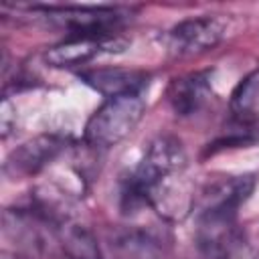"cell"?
I'll list each match as a JSON object with an SVG mask.
<instances>
[{
  "mask_svg": "<svg viewBox=\"0 0 259 259\" xmlns=\"http://www.w3.org/2000/svg\"><path fill=\"white\" fill-rule=\"evenodd\" d=\"M142 93H121L105 97L85 125V142L93 148H111L125 140L144 115Z\"/></svg>",
  "mask_w": 259,
  "mask_h": 259,
  "instance_id": "1",
  "label": "cell"
},
{
  "mask_svg": "<svg viewBox=\"0 0 259 259\" xmlns=\"http://www.w3.org/2000/svg\"><path fill=\"white\" fill-rule=\"evenodd\" d=\"M227 32L223 18L212 14L180 20L168 30V49L178 57H192L212 51Z\"/></svg>",
  "mask_w": 259,
  "mask_h": 259,
  "instance_id": "2",
  "label": "cell"
},
{
  "mask_svg": "<svg viewBox=\"0 0 259 259\" xmlns=\"http://www.w3.org/2000/svg\"><path fill=\"white\" fill-rule=\"evenodd\" d=\"M45 10L69 30V36H113L123 18L117 8L109 6H49Z\"/></svg>",
  "mask_w": 259,
  "mask_h": 259,
  "instance_id": "3",
  "label": "cell"
},
{
  "mask_svg": "<svg viewBox=\"0 0 259 259\" xmlns=\"http://www.w3.org/2000/svg\"><path fill=\"white\" fill-rule=\"evenodd\" d=\"M198 241L212 259H259L235 221H198Z\"/></svg>",
  "mask_w": 259,
  "mask_h": 259,
  "instance_id": "4",
  "label": "cell"
},
{
  "mask_svg": "<svg viewBox=\"0 0 259 259\" xmlns=\"http://www.w3.org/2000/svg\"><path fill=\"white\" fill-rule=\"evenodd\" d=\"M253 186V176H233L212 184L202 194L198 221H235L239 206L249 198Z\"/></svg>",
  "mask_w": 259,
  "mask_h": 259,
  "instance_id": "5",
  "label": "cell"
},
{
  "mask_svg": "<svg viewBox=\"0 0 259 259\" xmlns=\"http://www.w3.org/2000/svg\"><path fill=\"white\" fill-rule=\"evenodd\" d=\"M125 47L127 42L119 36H67L45 53V61L57 69L79 67L101 53H119Z\"/></svg>",
  "mask_w": 259,
  "mask_h": 259,
  "instance_id": "6",
  "label": "cell"
},
{
  "mask_svg": "<svg viewBox=\"0 0 259 259\" xmlns=\"http://www.w3.org/2000/svg\"><path fill=\"white\" fill-rule=\"evenodd\" d=\"M210 99V77L208 71L190 73L186 77L174 79L168 89V101L176 115L186 117L202 109V105Z\"/></svg>",
  "mask_w": 259,
  "mask_h": 259,
  "instance_id": "7",
  "label": "cell"
},
{
  "mask_svg": "<svg viewBox=\"0 0 259 259\" xmlns=\"http://www.w3.org/2000/svg\"><path fill=\"white\" fill-rule=\"evenodd\" d=\"M59 150H61V142L57 138H53V136L34 138L10 154V158L6 160V170L8 172L12 170L14 176H16V172L34 174L47 162H51L59 154Z\"/></svg>",
  "mask_w": 259,
  "mask_h": 259,
  "instance_id": "8",
  "label": "cell"
},
{
  "mask_svg": "<svg viewBox=\"0 0 259 259\" xmlns=\"http://www.w3.org/2000/svg\"><path fill=\"white\" fill-rule=\"evenodd\" d=\"M83 81L101 95L113 97L121 93H140L146 83V75L140 71L125 69H97L83 73Z\"/></svg>",
  "mask_w": 259,
  "mask_h": 259,
  "instance_id": "9",
  "label": "cell"
},
{
  "mask_svg": "<svg viewBox=\"0 0 259 259\" xmlns=\"http://www.w3.org/2000/svg\"><path fill=\"white\" fill-rule=\"evenodd\" d=\"M229 109L235 121L255 123L259 121V69L245 75L231 93Z\"/></svg>",
  "mask_w": 259,
  "mask_h": 259,
  "instance_id": "10",
  "label": "cell"
},
{
  "mask_svg": "<svg viewBox=\"0 0 259 259\" xmlns=\"http://www.w3.org/2000/svg\"><path fill=\"white\" fill-rule=\"evenodd\" d=\"M2 259H20V257H16V255H10V253H4V255H2Z\"/></svg>",
  "mask_w": 259,
  "mask_h": 259,
  "instance_id": "11",
  "label": "cell"
}]
</instances>
